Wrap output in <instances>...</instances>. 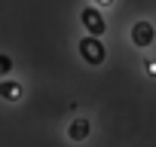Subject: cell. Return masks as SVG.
I'll return each instance as SVG.
<instances>
[{"label": "cell", "mask_w": 156, "mask_h": 147, "mask_svg": "<svg viewBox=\"0 0 156 147\" xmlns=\"http://www.w3.org/2000/svg\"><path fill=\"white\" fill-rule=\"evenodd\" d=\"M80 55H83L89 64H101V61H104V46L95 40V34H92V37H86V40L80 43Z\"/></svg>", "instance_id": "1"}, {"label": "cell", "mask_w": 156, "mask_h": 147, "mask_svg": "<svg viewBox=\"0 0 156 147\" xmlns=\"http://www.w3.org/2000/svg\"><path fill=\"white\" fill-rule=\"evenodd\" d=\"M80 19H83V25H86V31H89V34H95V37H98V34H104V16H101L95 6L83 9V16H80Z\"/></svg>", "instance_id": "2"}, {"label": "cell", "mask_w": 156, "mask_h": 147, "mask_svg": "<svg viewBox=\"0 0 156 147\" xmlns=\"http://www.w3.org/2000/svg\"><path fill=\"white\" fill-rule=\"evenodd\" d=\"M153 37H156V31H153V25H150V22H138V25L132 28V43H135V46H141V49H144V46H150V43H153Z\"/></svg>", "instance_id": "3"}, {"label": "cell", "mask_w": 156, "mask_h": 147, "mask_svg": "<svg viewBox=\"0 0 156 147\" xmlns=\"http://www.w3.org/2000/svg\"><path fill=\"white\" fill-rule=\"evenodd\" d=\"M19 95H22V86H19V83H12V80H3V83H0V98L16 101Z\"/></svg>", "instance_id": "4"}, {"label": "cell", "mask_w": 156, "mask_h": 147, "mask_svg": "<svg viewBox=\"0 0 156 147\" xmlns=\"http://www.w3.org/2000/svg\"><path fill=\"white\" fill-rule=\"evenodd\" d=\"M86 135H89V123H86V120H76V123L70 126V138L80 141V138H86Z\"/></svg>", "instance_id": "5"}, {"label": "cell", "mask_w": 156, "mask_h": 147, "mask_svg": "<svg viewBox=\"0 0 156 147\" xmlns=\"http://www.w3.org/2000/svg\"><path fill=\"white\" fill-rule=\"evenodd\" d=\"M3 70H9V58H6V55H0V74H3Z\"/></svg>", "instance_id": "6"}, {"label": "cell", "mask_w": 156, "mask_h": 147, "mask_svg": "<svg viewBox=\"0 0 156 147\" xmlns=\"http://www.w3.org/2000/svg\"><path fill=\"white\" fill-rule=\"evenodd\" d=\"M147 74H156V61H147Z\"/></svg>", "instance_id": "7"}, {"label": "cell", "mask_w": 156, "mask_h": 147, "mask_svg": "<svg viewBox=\"0 0 156 147\" xmlns=\"http://www.w3.org/2000/svg\"><path fill=\"white\" fill-rule=\"evenodd\" d=\"M98 3H113V0H98Z\"/></svg>", "instance_id": "8"}]
</instances>
